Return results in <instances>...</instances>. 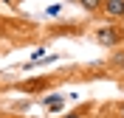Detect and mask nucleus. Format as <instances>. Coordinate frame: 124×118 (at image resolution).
<instances>
[{
	"instance_id": "f257e3e1",
	"label": "nucleus",
	"mask_w": 124,
	"mask_h": 118,
	"mask_svg": "<svg viewBox=\"0 0 124 118\" xmlns=\"http://www.w3.org/2000/svg\"><path fill=\"white\" fill-rule=\"evenodd\" d=\"M93 39H96L101 48H118V45H124V28L110 20V23L93 28Z\"/></svg>"
},
{
	"instance_id": "f03ea898",
	"label": "nucleus",
	"mask_w": 124,
	"mask_h": 118,
	"mask_svg": "<svg viewBox=\"0 0 124 118\" xmlns=\"http://www.w3.org/2000/svg\"><path fill=\"white\" fill-rule=\"evenodd\" d=\"M101 14L107 20H113V23L124 20V0H104L101 3Z\"/></svg>"
},
{
	"instance_id": "7ed1b4c3",
	"label": "nucleus",
	"mask_w": 124,
	"mask_h": 118,
	"mask_svg": "<svg viewBox=\"0 0 124 118\" xmlns=\"http://www.w3.org/2000/svg\"><path fill=\"white\" fill-rule=\"evenodd\" d=\"M42 107H45V112H59V110H65V98L62 96H45Z\"/></svg>"
},
{
	"instance_id": "20e7f679",
	"label": "nucleus",
	"mask_w": 124,
	"mask_h": 118,
	"mask_svg": "<svg viewBox=\"0 0 124 118\" xmlns=\"http://www.w3.org/2000/svg\"><path fill=\"white\" fill-rule=\"evenodd\" d=\"M101 3L104 0H79V6L85 8L87 14H101Z\"/></svg>"
},
{
	"instance_id": "39448f33",
	"label": "nucleus",
	"mask_w": 124,
	"mask_h": 118,
	"mask_svg": "<svg viewBox=\"0 0 124 118\" xmlns=\"http://www.w3.org/2000/svg\"><path fill=\"white\" fill-rule=\"evenodd\" d=\"M87 110H90V104H82L79 110H70V112H65L62 118H87Z\"/></svg>"
},
{
	"instance_id": "423d86ee",
	"label": "nucleus",
	"mask_w": 124,
	"mask_h": 118,
	"mask_svg": "<svg viewBox=\"0 0 124 118\" xmlns=\"http://www.w3.org/2000/svg\"><path fill=\"white\" fill-rule=\"evenodd\" d=\"M59 11H62V6H48V8H45L48 17H59Z\"/></svg>"
},
{
	"instance_id": "0eeeda50",
	"label": "nucleus",
	"mask_w": 124,
	"mask_h": 118,
	"mask_svg": "<svg viewBox=\"0 0 124 118\" xmlns=\"http://www.w3.org/2000/svg\"><path fill=\"white\" fill-rule=\"evenodd\" d=\"M3 118H23V115H3Z\"/></svg>"
},
{
	"instance_id": "6e6552de",
	"label": "nucleus",
	"mask_w": 124,
	"mask_h": 118,
	"mask_svg": "<svg viewBox=\"0 0 124 118\" xmlns=\"http://www.w3.org/2000/svg\"><path fill=\"white\" fill-rule=\"evenodd\" d=\"M65 3H79V0H65Z\"/></svg>"
}]
</instances>
